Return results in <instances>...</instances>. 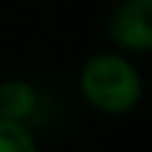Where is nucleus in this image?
I'll return each mask as SVG.
<instances>
[{
	"label": "nucleus",
	"mask_w": 152,
	"mask_h": 152,
	"mask_svg": "<svg viewBox=\"0 0 152 152\" xmlns=\"http://www.w3.org/2000/svg\"><path fill=\"white\" fill-rule=\"evenodd\" d=\"M79 96L90 110L102 115H127L144 99V73L135 59L121 51L90 54L76 76Z\"/></svg>",
	"instance_id": "obj_1"
},
{
	"label": "nucleus",
	"mask_w": 152,
	"mask_h": 152,
	"mask_svg": "<svg viewBox=\"0 0 152 152\" xmlns=\"http://www.w3.org/2000/svg\"><path fill=\"white\" fill-rule=\"evenodd\" d=\"M104 28L115 51L127 56L152 54V0H118Z\"/></svg>",
	"instance_id": "obj_2"
},
{
	"label": "nucleus",
	"mask_w": 152,
	"mask_h": 152,
	"mask_svg": "<svg viewBox=\"0 0 152 152\" xmlns=\"http://www.w3.org/2000/svg\"><path fill=\"white\" fill-rule=\"evenodd\" d=\"M42 110V96L28 79H3L0 82V118L31 127Z\"/></svg>",
	"instance_id": "obj_3"
},
{
	"label": "nucleus",
	"mask_w": 152,
	"mask_h": 152,
	"mask_svg": "<svg viewBox=\"0 0 152 152\" xmlns=\"http://www.w3.org/2000/svg\"><path fill=\"white\" fill-rule=\"evenodd\" d=\"M0 152H39L31 127L0 118Z\"/></svg>",
	"instance_id": "obj_4"
}]
</instances>
